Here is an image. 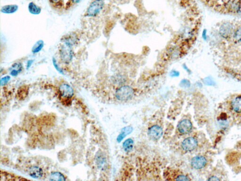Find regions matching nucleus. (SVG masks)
<instances>
[{
  "label": "nucleus",
  "instance_id": "obj_1",
  "mask_svg": "<svg viewBox=\"0 0 241 181\" xmlns=\"http://www.w3.org/2000/svg\"><path fill=\"white\" fill-rule=\"evenodd\" d=\"M59 55L62 62L66 65L70 64L74 57L73 47L61 43L59 48Z\"/></svg>",
  "mask_w": 241,
  "mask_h": 181
},
{
  "label": "nucleus",
  "instance_id": "obj_2",
  "mask_svg": "<svg viewBox=\"0 0 241 181\" xmlns=\"http://www.w3.org/2000/svg\"><path fill=\"white\" fill-rule=\"evenodd\" d=\"M104 6L103 0H94L90 3L84 16L88 18L95 17L102 11Z\"/></svg>",
  "mask_w": 241,
  "mask_h": 181
},
{
  "label": "nucleus",
  "instance_id": "obj_3",
  "mask_svg": "<svg viewBox=\"0 0 241 181\" xmlns=\"http://www.w3.org/2000/svg\"><path fill=\"white\" fill-rule=\"evenodd\" d=\"M134 91L133 89L129 86H123L116 91V97L120 101H126L133 96Z\"/></svg>",
  "mask_w": 241,
  "mask_h": 181
},
{
  "label": "nucleus",
  "instance_id": "obj_4",
  "mask_svg": "<svg viewBox=\"0 0 241 181\" xmlns=\"http://www.w3.org/2000/svg\"><path fill=\"white\" fill-rule=\"evenodd\" d=\"M59 91L60 97L66 99H70L74 95V89L68 84H62L59 87Z\"/></svg>",
  "mask_w": 241,
  "mask_h": 181
},
{
  "label": "nucleus",
  "instance_id": "obj_5",
  "mask_svg": "<svg viewBox=\"0 0 241 181\" xmlns=\"http://www.w3.org/2000/svg\"><path fill=\"white\" fill-rule=\"evenodd\" d=\"M79 41L77 34L74 32L68 33L63 36L61 39V42L63 44L72 47L75 46Z\"/></svg>",
  "mask_w": 241,
  "mask_h": 181
},
{
  "label": "nucleus",
  "instance_id": "obj_6",
  "mask_svg": "<svg viewBox=\"0 0 241 181\" xmlns=\"http://www.w3.org/2000/svg\"><path fill=\"white\" fill-rule=\"evenodd\" d=\"M197 141L193 137L187 138L185 139L182 143V148L186 151H190L195 150L197 146Z\"/></svg>",
  "mask_w": 241,
  "mask_h": 181
},
{
  "label": "nucleus",
  "instance_id": "obj_7",
  "mask_svg": "<svg viewBox=\"0 0 241 181\" xmlns=\"http://www.w3.org/2000/svg\"><path fill=\"white\" fill-rule=\"evenodd\" d=\"M226 7L230 12L237 13L241 9V1L240 0H229Z\"/></svg>",
  "mask_w": 241,
  "mask_h": 181
},
{
  "label": "nucleus",
  "instance_id": "obj_8",
  "mask_svg": "<svg viewBox=\"0 0 241 181\" xmlns=\"http://www.w3.org/2000/svg\"><path fill=\"white\" fill-rule=\"evenodd\" d=\"M207 160L203 156H196L192 159L191 165L195 169H201L205 166Z\"/></svg>",
  "mask_w": 241,
  "mask_h": 181
},
{
  "label": "nucleus",
  "instance_id": "obj_9",
  "mask_svg": "<svg viewBox=\"0 0 241 181\" xmlns=\"http://www.w3.org/2000/svg\"><path fill=\"white\" fill-rule=\"evenodd\" d=\"M192 124L190 121L188 119H184L179 123L178 130L180 133L187 134L191 131Z\"/></svg>",
  "mask_w": 241,
  "mask_h": 181
},
{
  "label": "nucleus",
  "instance_id": "obj_10",
  "mask_svg": "<svg viewBox=\"0 0 241 181\" xmlns=\"http://www.w3.org/2000/svg\"><path fill=\"white\" fill-rule=\"evenodd\" d=\"M219 32L224 38H229L233 34V26L229 23H225L221 26Z\"/></svg>",
  "mask_w": 241,
  "mask_h": 181
},
{
  "label": "nucleus",
  "instance_id": "obj_11",
  "mask_svg": "<svg viewBox=\"0 0 241 181\" xmlns=\"http://www.w3.org/2000/svg\"><path fill=\"white\" fill-rule=\"evenodd\" d=\"M162 129L158 125H154L149 130V135L151 139L157 140L162 136Z\"/></svg>",
  "mask_w": 241,
  "mask_h": 181
},
{
  "label": "nucleus",
  "instance_id": "obj_12",
  "mask_svg": "<svg viewBox=\"0 0 241 181\" xmlns=\"http://www.w3.org/2000/svg\"><path fill=\"white\" fill-rule=\"evenodd\" d=\"M232 110L236 113H241V96H238L233 99L230 102Z\"/></svg>",
  "mask_w": 241,
  "mask_h": 181
},
{
  "label": "nucleus",
  "instance_id": "obj_13",
  "mask_svg": "<svg viewBox=\"0 0 241 181\" xmlns=\"http://www.w3.org/2000/svg\"><path fill=\"white\" fill-rule=\"evenodd\" d=\"M29 175L33 178L38 179L43 176L44 172L42 169L37 166H32L28 170Z\"/></svg>",
  "mask_w": 241,
  "mask_h": 181
},
{
  "label": "nucleus",
  "instance_id": "obj_14",
  "mask_svg": "<svg viewBox=\"0 0 241 181\" xmlns=\"http://www.w3.org/2000/svg\"><path fill=\"white\" fill-rule=\"evenodd\" d=\"M18 6L17 4H8L1 7V12L6 14H11L18 11Z\"/></svg>",
  "mask_w": 241,
  "mask_h": 181
},
{
  "label": "nucleus",
  "instance_id": "obj_15",
  "mask_svg": "<svg viewBox=\"0 0 241 181\" xmlns=\"http://www.w3.org/2000/svg\"><path fill=\"white\" fill-rule=\"evenodd\" d=\"M28 10L32 15H38L41 13L42 8L34 2H30L28 5Z\"/></svg>",
  "mask_w": 241,
  "mask_h": 181
},
{
  "label": "nucleus",
  "instance_id": "obj_16",
  "mask_svg": "<svg viewBox=\"0 0 241 181\" xmlns=\"http://www.w3.org/2000/svg\"><path fill=\"white\" fill-rule=\"evenodd\" d=\"M44 42L42 40H39L34 44L32 48L31 52L34 54L39 53L44 47Z\"/></svg>",
  "mask_w": 241,
  "mask_h": 181
},
{
  "label": "nucleus",
  "instance_id": "obj_17",
  "mask_svg": "<svg viewBox=\"0 0 241 181\" xmlns=\"http://www.w3.org/2000/svg\"><path fill=\"white\" fill-rule=\"evenodd\" d=\"M50 180L51 181H65V177L62 173L55 172L51 174L50 175Z\"/></svg>",
  "mask_w": 241,
  "mask_h": 181
},
{
  "label": "nucleus",
  "instance_id": "obj_18",
  "mask_svg": "<svg viewBox=\"0 0 241 181\" xmlns=\"http://www.w3.org/2000/svg\"><path fill=\"white\" fill-rule=\"evenodd\" d=\"M50 3L52 7L57 9L65 8L64 0H49Z\"/></svg>",
  "mask_w": 241,
  "mask_h": 181
},
{
  "label": "nucleus",
  "instance_id": "obj_19",
  "mask_svg": "<svg viewBox=\"0 0 241 181\" xmlns=\"http://www.w3.org/2000/svg\"><path fill=\"white\" fill-rule=\"evenodd\" d=\"M96 160L98 167L101 168H103L104 166L105 165V158H104L103 156L101 154V153L100 152L97 153V154H96Z\"/></svg>",
  "mask_w": 241,
  "mask_h": 181
},
{
  "label": "nucleus",
  "instance_id": "obj_20",
  "mask_svg": "<svg viewBox=\"0 0 241 181\" xmlns=\"http://www.w3.org/2000/svg\"><path fill=\"white\" fill-rule=\"evenodd\" d=\"M133 146V141L132 139H128L123 144V147L125 151H129L132 150Z\"/></svg>",
  "mask_w": 241,
  "mask_h": 181
},
{
  "label": "nucleus",
  "instance_id": "obj_21",
  "mask_svg": "<svg viewBox=\"0 0 241 181\" xmlns=\"http://www.w3.org/2000/svg\"><path fill=\"white\" fill-rule=\"evenodd\" d=\"M82 0H68V1L65 4V10H69L70 9H71V8L78 4Z\"/></svg>",
  "mask_w": 241,
  "mask_h": 181
},
{
  "label": "nucleus",
  "instance_id": "obj_22",
  "mask_svg": "<svg viewBox=\"0 0 241 181\" xmlns=\"http://www.w3.org/2000/svg\"><path fill=\"white\" fill-rule=\"evenodd\" d=\"M234 38L236 42L241 44V27H239L234 34Z\"/></svg>",
  "mask_w": 241,
  "mask_h": 181
},
{
  "label": "nucleus",
  "instance_id": "obj_23",
  "mask_svg": "<svg viewBox=\"0 0 241 181\" xmlns=\"http://www.w3.org/2000/svg\"><path fill=\"white\" fill-rule=\"evenodd\" d=\"M52 62L53 66L56 69V70L58 72L61 74H64V71H63V70L61 68L59 65V64L57 63V60H56L55 58H52Z\"/></svg>",
  "mask_w": 241,
  "mask_h": 181
},
{
  "label": "nucleus",
  "instance_id": "obj_24",
  "mask_svg": "<svg viewBox=\"0 0 241 181\" xmlns=\"http://www.w3.org/2000/svg\"><path fill=\"white\" fill-rule=\"evenodd\" d=\"M23 66L21 63H15L13 64V65L11 66V68H14L16 70H18L20 72H21L23 70Z\"/></svg>",
  "mask_w": 241,
  "mask_h": 181
},
{
  "label": "nucleus",
  "instance_id": "obj_25",
  "mask_svg": "<svg viewBox=\"0 0 241 181\" xmlns=\"http://www.w3.org/2000/svg\"><path fill=\"white\" fill-rule=\"evenodd\" d=\"M10 80H11V77L9 76L1 78V86H3L6 85L7 83H8Z\"/></svg>",
  "mask_w": 241,
  "mask_h": 181
},
{
  "label": "nucleus",
  "instance_id": "obj_26",
  "mask_svg": "<svg viewBox=\"0 0 241 181\" xmlns=\"http://www.w3.org/2000/svg\"><path fill=\"white\" fill-rule=\"evenodd\" d=\"M132 130H133V129L131 127H125L123 128L121 130V133H123L126 136V135H129V134L132 132Z\"/></svg>",
  "mask_w": 241,
  "mask_h": 181
},
{
  "label": "nucleus",
  "instance_id": "obj_27",
  "mask_svg": "<svg viewBox=\"0 0 241 181\" xmlns=\"http://www.w3.org/2000/svg\"><path fill=\"white\" fill-rule=\"evenodd\" d=\"M11 69L12 70L10 71V75H11V76H17L20 73V71L16 69H14V68H11Z\"/></svg>",
  "mask_w": 241,
  "mask_h": 181
},
{
  "label": "nucleus",
  "instance_id": "obj_28",
  "mask_svg": "<svg viewBox=\"0 0 241 181\" xmlns=\"http://www.w3.org/2000/svg\"><path fill=\"white\" fill-rule=\"evenodd\" d=\"M176 180L178 181H188V180H190V179L186 176H184V175H180L177 177Z\"/></svg>",
  "mask_w": 241,
  "mask_h": 181
},
{
  "label": "nucleus",
  "instance_id": "obj_29",
  "mask_svg": "<svg viewBox=\"0 0 241 181\" xmlns=\"http://www.w3.org/2000/svg\"><path fill=\"white\" fill-rule=\"evenodd\" d=\"M34 60H29L27 61L26 68L27 70H28V69H29L32 66L33 63L34 62Z\"/></svg>",
  "mask_w": 241,
  "mask_h": 181
},
{
  "label": "nucleus",
  "instance_id": "obj_30",
  "mask_svg": "<svg viewBox=\"0 0 241 181\" xmlns=\"http://www.w3.org/2000/svg\"><path fill=\"white\" fill-rule=\"evenodd\" d=\"M125 135H123V133H120V135H119L118 136V137H117V141H118V142H119V143H120V142H121L122 140L124 139V138L125 137Z\"/></svg>",
  "mask_w": 241,
  "mask_h": 181
},
{
  "label": "nucleus",
  "instance_id": "obj_31",
  "mask_svg": "<svg viewBox=\"0 0 241 181\" xmlns=\"http://www.w3.org/2000/svg\"><path fill=\"white\" fill-rule=\"evenodd\" d=\"M208 180L209 181H219V178L215 176H213L211 177H210L209 179Z\"/></svg>",
  "mask_w": 241,
  "mask_h": 181
},
{
  "label": "nucleus",
  "instance_id": "obj_32",
  "mask_svg": "<svg viewBox=\"0 0 241 181\" xmlns=\"http://www.w3.org/2000/svg\"><path fill=\"white\" fill-rule=\"evenodd\" d=\"M172 76H178L179 75V73L177 71H172Z\"/></svg>",
  "mask_w": 241,
  "mask_h": 181
}]
</instances>
